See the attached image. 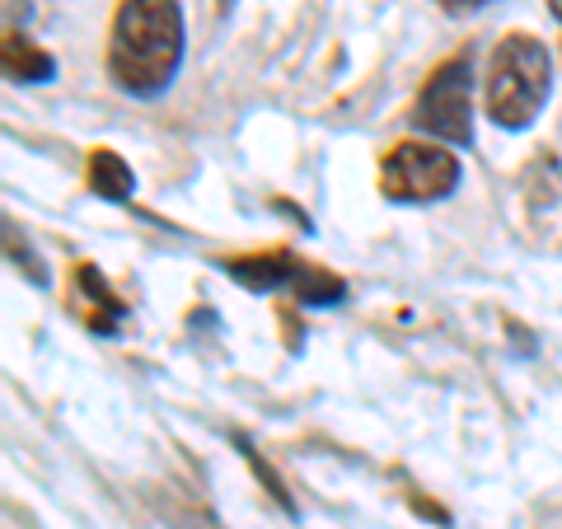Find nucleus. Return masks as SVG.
Masks as SVG:
<instances>
[{"instance_id": "7ed1b4c3", "label": "nucleus", "mask_w": 562, "mask_h": 529, "mask_svg": "<svg viewBox=\"0 0 562 529\" xmlns=\"http://www.w3.org/2000/svg\"><path fill=\"white\" fill-rule=\"evenodd\" d=\"M473 57L454 52L450 61H441L422 85V94L413 103V127L450 140V146H473Z\"/></svg>"}, {"instance_id": "f8f14e48", "label": "nucleus", "mask_w": 562, "mask_h": 529, "mask_svg": "<svg viewBox=\"0 0 562 529\" xmlns=\"http://www.w3.org/2000/svg\"><path fill=\"white\" fill-rule=\"evenodd\" d=\"M549 10H553V20H562V0H549Z\"/></svg>"}, {"instance_id": "9d476101", "label": "nucleus", "mask_w": 562, "mask_h": 529, "mask_svg": "<svg viewBox=\"0 0 562 529\" xmlns=\"http://www.w3.org/2000/svg\"><path fill=\"white\" fill-rule=\"evenodd\" d=\"M173 529H221V525L211 520L206 510H192L188 506V510H173Z\"/></svg>"}, {"instance_id": "9b49d317", "label": "nucleus", "mask_w": 562, "mask_h": 529, "mask_svg": "<svg viewBox=\"0 0 562 529\" xmlns=\"http://www.w3.org/2000/svg\"><path fill=\"white\" fill-rule=\"evenodd\" d=\"M441 10H450V14H464V10H483V5H492V0H436Z\"/></svg>"}, {"instance_id": "39448f33", "label": "nucleus", "mask_w": 562, "mask_h": 529, "mask_svg": "<svg viewBox=\"0 0 562 529\" xmlns=\"http://www.w3.org/2000/svg\"><path fill=\"white\" fill-rule=\"evenodd\" d=\"M231 277L249 291H291L301 305H338L347 295V281L333 277L328 268H314V262H301L295 254H249V258H235L225 262Z\"/></svg>"}, {"instance_id": "423d86ee", "label": "nucleus", "mask_w": 562, "mask_h": 529, "mask_svg": "<svg viewBox=\"0 0 562 529\" xmlns=\"http://www.w3.org/2000/svg\"><path fill=\"white\" fill-rule=\"evenodd\" d=\"M70 305L85 319V328H94L99 338H117L122 319H127V305L109 291V281L94 262H80L76 272H70Z\"/></svg>"}, {"instance_id": "f257e3e1", "label": "nucleus", "mask_w": 562, "mask_h": 529, "mask_svg": "<svg viewBox=\"0 0 562 529\" xmlns=\"http://www.w3.org/2000/svg\"><path fill=\"white\" fill-rule=\"evenodd\" d=\"M183 66L179 0H122L109 43V76L122 94H165Z\"/></svg>"}, {"instance_id": "20e7f679", "label": "nucleus", "mask_w": 562, "mask_h": 529, "mask_svg": "<svg viewBox=\"0 0 562 529\" xmlns=\"http://www.w3.org/2000/svg\"><path fill=\"white\" fill-rule=\"evenodd\" d=\"M460 188V160L431 140H398L380 160V192L390 202H441Z\"/></svg>"}, {"instance_id": "f03ea898", "label": "nucleus", "mask_w": 562, "mask_h": 529, "mask_svg": "<svg viewBox=\"0 0 562 529\" xmlns=\"http://www.w3.org/2000/svg\"><path fill=\"white\" fill-rule=\"evenodd\" d=\"M553 85V61L543 52L539 38L530 33H506L492 47V66H487V113L497 127L520 132L530 127L535 113L543 109Z\"/></svg>"}, {"instance_id": "6e6552de", "label": "nucleus", "mask_w": 562, "mask_h": 529, "mask_svg": "<svg viewBox=\"0 0 562 529\" xmlns=\"http://www.w3.org/2000/svg\"><path fill=\"white\" fill-rule=\"evenodd\" d=\"M90 188L103 202H132L136 179H132V169L117 150H94L90 155Z\"/></svg>"}, {"instance_id": "0eeeda50", "label": "nucleus", "mask_w": 562, "mask_h": 529, "mask_svg": "<svg viewBox=\"0 0 562 529\" xmlns=\"http://www.w3.org/2000/svg\"><path fill=\"white\" fill-rule=\"evenodd\" d=\"M0 61H5V80H14V85H43L57 76V57L43 52L33 38H24V33H5Z\"/></svg>"}, {"instance_id": "1a4fd4ad", "label": "nucleus", "mask_w": 562, "mask_h": 529, "mask_svg": "<svg viewBox=\"0 0 562 529\" xmlns=\"http://www.w3.org/2000/svg\"><path fill=\"white\" fill-rule=\"evenodd\" d=\"M239 450H244V460H249V464H254V473H258V479H262V483H268V497H272V502H277L281 510H291V516H295V502L286 497V483H281V479H277V473H272L268 464H262V454H258L254 446H244V440H239Z\"/></svg>"}]
</instances>
